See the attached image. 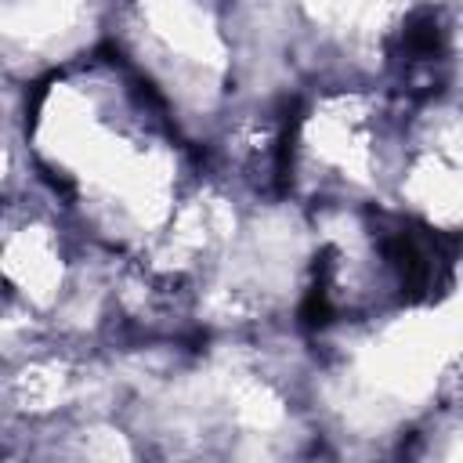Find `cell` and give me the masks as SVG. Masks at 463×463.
I'll return each instance as SVG.
<instances>
[{
  "mask_svg": "<svg viewBox=\"0 0 463 463\" xmlns=\"http://www.w3.org/2000/svg\"><path fill=\"white\" fill-rule=\"evenodd\" d=\"M7 87L33 184L112 253H148L203 170L199 145L109 43Z\"/></svg>",
  "mask_w": 463,
  "mask_h": 463,
  "instance_id": "6da1fadb",
  "label": "cell"
},
{
  "mask_svg": "<svg viewBox=\"0 0 463 463\" xmlns=\"http://www.w3.org/2000/svg\"><path fill=\"white\" fill-rule=\"evenodd\" d=\"M109 43V0H0L4 80L36 83Z\"/></svg>",
  "mask_w": 463,
  "mask_h": 463,
  "instance_id": "8992f818",
  "label": "cell"
},
{
  "mask_svg": "<svg viewBox=\"0 0 463 463\" xmlns=\"http://www.w3.org/2000/svg\"><path fill=\"white\" fill-rule=\"evenodd\" d=\"M109 47L163 98L195 145L239 94L235 0H109Z\"/></svg>",
  "mask_w": 463,
  "mask_h": 463,
  "instance_id": "3957f363",
  "label": "cell"
},
{
  "mask_svg": "<svg viewBox=\"0 0 463 463\" xmlns=\"http://www.w3.org/2000/svg\"><path fill=\"white\" fill-rule=\"evenodd\" d=\"M94 250L98 246L43 188L33 184L18 195H4V307L36 318L54 336L61 311L90 271Z\"/></svg>",
  "mask_w": 463,
  "mask_h": 463,
  "instance_id": "277c9868",
  "label": "cell"
},
{
  "mask_svg": "<svg viewBox=\"0 0 463 463\" xmlns=\"http://www.w3.org/2000/svg\"><path fill=\"white\" fill-rule=\"evenodd\" d=\"M297 98V94H293ZM289 94H235L199 141L203 170L250 203L282 199L289 177Z\"/></svg>",
  "mask_w": 463,
  "mask_h": 463,
  "instance_id": "5b68a950",
  "label": "cell"
},
{
  "mask_svg": "<svg viewBox=\"0 0 463 463\" xmlns=\"http://www.w3.org/2000/svg\"><path fill=\"white\" fill-rule=\"evenodd\" d=\"M412 105L380 80H315L293 98L286 195L318 206L394 203Z\"/></svg>",
  "mask_w": 463,
  "mask_h": 463,
  "instance_id": "7a4b0ae2",
  "label": "cell"
}]
</instances>
